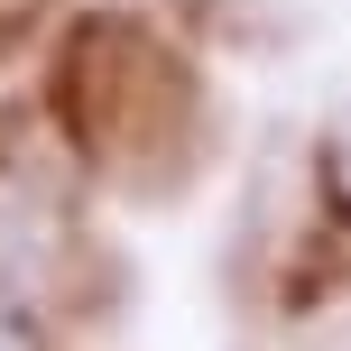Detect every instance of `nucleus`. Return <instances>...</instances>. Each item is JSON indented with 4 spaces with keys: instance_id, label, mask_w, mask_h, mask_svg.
<instances>
[{
    "instance_id": "nucleus-1",
    "label": "nucleus",
    "mask_w": 351,
    "mask_h": 351,
    "mask_svg": "<svg viewBox=\"0 0 351 351\" xmlns=\"http://www.w3.org/2000/svg\"><path fill=\"white\" fill-rule=\"evenodd\" d=\"M342 167H351V121H342Z\"/></svg>"
}]
</instances>
